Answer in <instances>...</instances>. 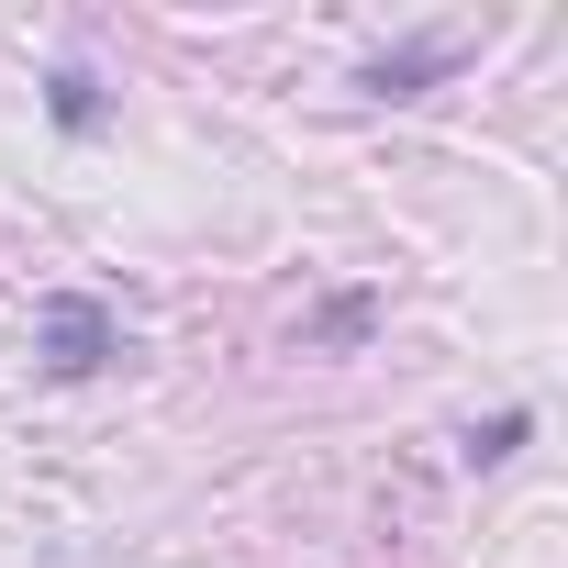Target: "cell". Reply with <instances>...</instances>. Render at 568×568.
Masks as SVG:
<instances>
[{
    "mask_svg": "<svg viewBox=\"0 0 568 568\" xmlns=\"http://www.w3.org/2000/svg\"><path fill=\"white\" fill-rule=\"evenodd\" d=\"M101 357H112V313H101V302H79V291H57V302H45V368L90 379Z\"/></svg>",
    "mask_w": 568,
    "mask_h": 568,
    "instance_id": "6da1fadb",
    "label": "cell"
},
{
    "mask_svg": "<svg viewBox=\"0 0 568 568\" xmlns=\"http://www.w3.org/2000/svg\"><path fill=\"white\" fill-rule=\"evenodd\" d=\"M57 123H68V134H90V123H101V90H90V79H79V68H68V79H57Z\"/></svg>",
    "mask_w": 568,
    "mask_h": 568,
    "instance_id": "7a4b0ae2",
    "label": "cell"
}]
</instances>
